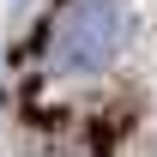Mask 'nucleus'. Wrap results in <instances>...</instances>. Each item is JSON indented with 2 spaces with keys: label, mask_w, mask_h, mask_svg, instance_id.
<instances>
[{
  "label": "nucleus",
  "mask_w": 157,
  "mask_h": 157,
  "mask_svg": "<svg viewBox=\"0 0 157 157\" xmlns=\"http://www.w3.org/2000/svg\"><path fill=\"white\" fill-rule=\"evenodd\" d=\"M121 30H127V18H121L115 0H67L60 18H55V36H48V67L67 78L97 73L121 48Z\"/></svg>",
  "instance_id": "obj_1"
}]
</instances>
